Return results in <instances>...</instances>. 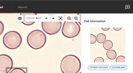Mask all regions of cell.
Masks as SVG:
<instances>
[{
  "label": "cell",
  "instance_id": "cell-1",
  "mask_svg": "<svg viewBox=\"0 0 133 73\" xmlns=\"http://www.w3.org/2000/svg\"><path fill=\"white\" fill-rule=\"evenodd\" d=\"M60 68L62 73H78L81 69V61L77 56L68 55L62 59Z\"/></svg>",
  "mask_w": 133,
  "mask_h": 73
},
{
  "label": "cell",
  "instance_id": "cell-2",
  "mask_svg": "<svg viewBox=\"0 0 133 73\" xmlns=\"http://www.w3.org/2000/svg\"><path fill=\"white\" fill-rule=\"evenodd\" d=\"M46 41L45 34L40 30L32 31L28 34L27 38L28 44L31 48L34 50L39 49L43 47Z\"/></svg>",
  "mask_w": 133,
  "mask_h": 73
},
{
  "label": "cell",
  "instance_id": "cell-3",
  "mask_svg": "<svg viewBox=\"0 0 133 73\" xmlns=\"http://www.w3.org/2000/svg\"><path fill=\"white\" fill-rule=\"evenodd\" d=\"M22 38L19 33L15 31H9L4 35L3 42L4 45L9 49H15L21 44Z\"/></svg>",
  "mask_w": 133,
  "mask_h": 73
},
{
  "label": "cell",
  "instance_id": "cell-4",
  "mask_svg": "<svg viewBox=\"0 0 133 73\" xmlns=\"http://www.w3.org/2000/svg\"><path fill=\"white\" fill-rule=\"evenodd\" d=\"M81 30V27L77 22L65 21L62 27V33L65 37L72 38L78 36Z\"/></svg>",
  "mask_w": 133,
  "mask_h": 73
},
{
  "label": "cell",
  "instance_id": "cell-5",
  "mask_svg": "<svg viewBox=\"0 0 133 73\" xmlns=\"http://www.w3.org/2000/svg\"><path fill=\"white\" fill-rule=\"evenodd\" d=\"M42 28L45 32L49 35H55L60 31L62 27L61 22H43Z\"/></svg>",
  "mask_w": 133,
  "mask_h": 73
},
{
  "label": "cell",
  "instance_id": "cell-6",
  "mask_svg": "<svg viewBox=\"0 0 133 73\" xmlns=\"http://www.w3.org/2000/svg\"><path fill=\"white\" fill-rule=\"evenodd\" d=\"M13 66V61L10 56L5 54L0 55V73H9Z\"/></svg>",
  "mask_w": 133,
  "mask_h": 73
},
{
  "label": "cell",
  "instance_id": "cell-7",
  "mask_svg": "<svg viewBox=\"0 0 133 73\" xmlns=\"http://www.w3.org/2000/svg\"><path fill=\"white\" fill-rule=\"evenodd\" d=\"M107 56L109 59L113 60L116 58L117 54H116V51L114 50H110L107 51Z\"/></svg>",
  "mask_w": 133,
  "mask_h": 73
},
{
  "label": "cell",
  "instance_id": "cell-8",
  "mask_svg": "<svg viewBox=\"0 0 133 73\" xmlns=\"http://www.w3.org/2000/svg\"><path fill=\"white\" fill-rule=\"evenodd\" d=\"M103 47L105 49L107 50H111L113 47V42L111 40H106L103 43Z\"/></svg>",
  "mask_w": 133,
  "mask_h": 73
},
{
  "label": "cell",
  "instance_id": "cell-9",
  "mask_svg": "<svg viewBox=\"0 0 133 73\" xmlns=\"http://www.w3.org/2000/svg\"><path fill=\"white\" fill-rule=\"evenodd\" d=\"M96 41L98 43H103L106 39V36L105 34L102 33H100L98 34L97 36Z\"/></svg>",
  "mask_w": 133,
  "mask_h": 73
},
{
  "label": "cell",
  "instance_id": "cell-10",
  "mask_svg": "<svg viewBox=\"0 0 133 73\" xmlns=\"http://www.w3.org/2000/svg\"><path fill=\"white\" fill-rule=\"evenodd\" d=\"M8 73H26V72L20 68H15Z\"/></svg>",
  "mask_w": 133,
  "mask_h": 73
},
{
  "label": "cell",
  "instance_id": "cell-11",
  "mask_svg": "<svg viewBox=\"0 0 133 73\" xmlns=\"http://www.w3.org/2000/svg\"><path fill=\"white\" fill-rule=\"evenodd\" d=\"M116 62H125V58L123 56H118L116 59Z\"/></svg>",
  "mask_w": 133,
  "mask_h": 73
},
{
  "label": "cell",
  "instance_id": "cell-12",
  "mask_svg": "<svg viewBox=\"0 0 133 73\" xmlns=\"http://www.w3.org/2000/svg\"><path fill=\"white\" fill-rule=\"evenodd\" d=\"M90 44H94L96 41V37L95 35L92 34H90Z\"/></svg>",
  "mask_w": 133,
  "mask_h": 73
},
{
  "label": "cell",
  "instance_id": "cell-13",
  "mask_svg": "<svg viewBox=\"0 0 133 73\" xmlns=\"http://www.w3.org/2000/svg\"><path fill=\"white\" fill-rule=\"evenodd\" d=\"M4 25L3 23L0 21V35H2L4 32Z\"/></svg>",
  "mask_w": 133,
  "mask_h": 73
},
{
  "label": "cell",
  "instance_id": "cell-14",
  "mask_svg": "<svg viewBox=\"0 0 133 73\" xmlns=\"http://www.w3.org/2000/svg\"><path fill=\"white\" fill-rule=\"evenodd\" d=\"M104 62L103 58L101 57L96 58L94 60V62Z\"/></svg>",
  "mask_w": 133,
  "mask_h": 73
},
{
  "label": "cell",
  "instance_id": "cell-15",
  "mask_svg": "<svg viewBox=\"0 0 133 73\" xmlns=\"http://www.w3.org/2000/svg\"><path fill=\"white\" fill-rule=\"evenodd\" d=\"M34 23H35V22H22L24 24L28 26L31 25L33 24H34Z\"/></svg>",
  "mask_w": 133,
  "mask_h": 73
},
{
  "label": "cell",
  "instance_id": "cell-16",
  "mask_svg": "<svg viewBox=\"0 0 133 73\" xmlns=\"http://www.w3.org/2000/svg\"><path fill=\"white\" fill-rule=\"evenodd\" d=\"M122 29L121 28H113V29H114V30H115V31H120V30H121Z\"/></svg>",
  "mask_w": 133,
  "mask_h": 73
},
{
  "label": "cell",
  "instance_id": "cell-17",
  "mask_svg": "<svg viewBox=\"0 0 133 73\" xmlns=\"http://www.w3.org/2000/svg\"><path fill=\"white\" fill-rule=\"evenodd\" d=\"M102 30L104 31H108L110 29V28H102Z\"/></svg>",
  "mask_w": 133,
  "mask_h": 73
},
{
  "label": "cell",
  "instance_id": "cell-18",
  "mask_svg": "<svg viewBox=\"0 0 133 73\" xmlns=\"http://www.w3.org/2000/svg\"><path fill=\"white\" fill-rule=\"evenodd\" d=\"M82 73V72H80V73Z\"/></svg>",
  "mask_w": 133,
  "mask_h": 73
}]
</instances>
